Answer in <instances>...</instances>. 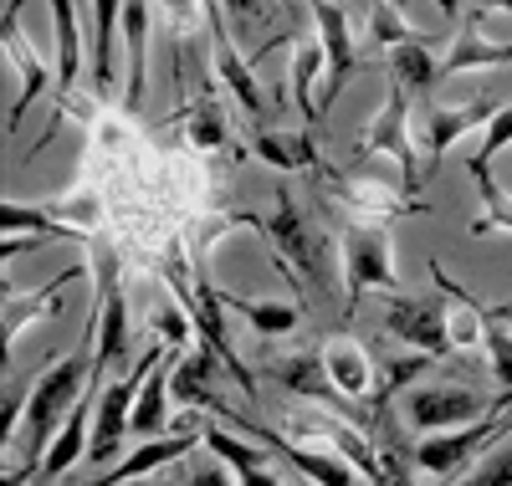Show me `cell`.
Listing matches in <instances>:
<instances>
[{
	"instance_id": "obj_1",
	"label": "cell",
	"mask_w": 512,
	"mask_h": 486,
	"mask_svg": "<svg viewBox=\"0 0 512 486\" xmlns=\"http://www.w3.org/2000/svg\"><path fill=\"white\" fill-rule=\"evenodd\" d=\"M164 277H169V292L185 302V313L195 323V338L205 348L221 353V364L231 369V379L256 394V374L241 364V353L231 343V328H226V302H221V287L210 282V246H195V241H175L164 251Z\"/></svg>"
},
{
	"instance_id": "obj_2",
	"label": "cell",
	"mask_w": 512,
	"mask_h": 486,
	"mask_svg": "<svg viewBox=\"0 0 512 486\" xmlns=\"http://www.w3.org/2000/svg\"><path fill=\"white\" fill-rule=\"evenodd\" d=\"M251 231H262L272 267L292 282L297 302H308L313 292H328V241L318 236V226L308 220V210L292 195H277L267 215H251Z\"/></svg>"
},
{
	"instance_id": "obj_3",
	"label": "cell",
	"mask_w": 512,
	"mask_h": 486,
	"mask_svg": "<svg viewBox=\"0 0 512 486\" xmlns=\"http://www.w3.org/2000/svg\"><path fill=\"white\" fill-rule=\"evenodd\" d=\"M88 384H93V333H88V343H82V348H72L67 359H57L52 369H41L31 379L26 446H21V440H11L6 451H21V456L41 461V456H47V446H52V435L62 430V420L72 415V405L88 394Z\"/></svg>"
},
{
	"instance_id": "obj_4",
	"label": "cell",
	"mask_w": 512,
	"mask_h": 486,
	"mask_svg": "<svg viewBox=\"0 0 512 486\" xmlns=\"http://www.w3.org/2000/svg\"><path fill=\"white\" fill-rule=\"evenodd\" d=\"M159 353H164V343H154L144 359L128 369L123 379H113L103 394H98V410H93V440H88V461L93 466H113L118 461V451H123V435H134V400H139V389H144V379H149V369L159 364Z\"/></svg>"
},
{
	"instance_id": "obj_5",
	"label": "cell",
	"mask_w": 512,
	"mask_h": 486,
	"mask_svg": "<svg viewBox=\"0 0 512 486\" xmlns=\"http://www.w3.org/2000/svg\"><path fill=\"white\" fill-rule=\"evenodd\" d=\"M98 267V313H93V384L128 359V343H134V328H128V297H123V277H118V256L113 246L93 251Z\"/></svg>"
},
{
	"instance_id": "obj_6",
	"label": "cell",
	"mask_w": 512,
	"mask_h": 486,
	"mask_svg": "<svg viewBox=\"0 0 512 486\" xmlns=\"http://www.w3.org/2000/svg\"><path fill=\"white\" fill-rule=\"evenodd\" d=\"M379 154H390L400 164V180H405L410 195L431 180V174H425V154L410 139V98H405V87H390V93H384L379 113L364 123V134H359V159H379Z\"/></svg>"
},
{
	"instance_id": "obj_7",
	"label": "cell",
	"mask_w": 512,
	"mask_h": 486,
	"mask_svg": "<svg viewBox=\"0 0 512 486\" xmlns=\"http://www.w3.org/2000/svg\"><path fill=\"white\" fill-rule=\"evenodd\" d=\"M344 313L364 302V292H390L395 287V251H390V226H369V220H349L344 226Z\"/></svg>"
},
{
	"instance_id": "obj_8",
	"label": "cell",
	"mask_w": 512,
	"mask_h": 486,
	"mask_svg": "<svg viewBox=\"0 0 512 486\" xmlns=\"http://www.w3.org/2000/svg\"><path fill=\"white\" fill-rule=\"evenodd\" d=\"M282 435H287V440H303V446H328V451H338L359 476H369V486L384 481V461H379V451H374V440H369L349 415H338V410H328V415H297V420H287Z\"/></svg>"
},
{
	"instance_id": "obj_9",
	"label": "cell",
	"mask_w": 512,
	"mask_h": 486,
	"mask_svg": "<svg viewBox=\"0 0 512 486\" xmlns=\"http://www.w3.org/2000/svg\"><path fill=\"white\" fill-rule=\"evenodd\" d=\"M507 430H512V415H507V420H497V410H492V415H482V420H472V425L420 435V446L410 451V461H415L425 476H451L456 466H466L477 451H487L492 440H502Z\"/></svg>"
},
{
	"instance_id": "obj_10",
	"label": "cell",
	"mask_w": 512,
	"mask_h": 486,
	"mask_svg": "<svg viewBox=\"0 0 512 486\" xmlns=\"http://www.w3.org/2000/svg\"><path fill=\"white\" fill-rule=\"evenodd\" d=\"M384 328H390V338L400 348L436 353V359H446V353H451L446 297H390V302H384Z\"/></svg>"
},
{
	"instance_id": "obj_11",
	"label": "cell",
	"mask_w": 512,
	"mask_h": 486,
	"mask_svg": "<svg viewBox=\"0 0 512 486\" xmlns=\"http://www.w3.org/2000/svg\"><path fill=\"white\" fill-rule=\"evenodd\" d=\"M236 425H241V435L262 440L277 461H287L297 476L313 481V486H359V471L338 456V451H328V446H303V440H287V435H277V430H262V425L241 420V415H236Z\"/></svg>"
},
{
	"instance_id": "obj_12",
	"label": "cell",
	"mask_w": 512,
	"mask_h": 486,
	"mask_svg": "<svg viewBox=\"0 0 512 486\" xmlns=\"http://www.w3.org/2000/svg\"><path fill=\"white\" fill-rule=\"evenodd\" d=\"M308 11H313V26H318V41H323V52H328V77H323V113L338 103V93L349 87V77L359 72V47H354V26H349V11L344 6H333V0H308Z\"/></svg>"
},
{
	"instance_id": "obj_13",
	"label": "cell",
	"mask_w": 512,
	"mask_h": 486,
	"mask_svg": "<svg viewBox=\"0 0 512 486\" xmlns=\"http://www.w3.org/2000/svg\"><path fill=\"white\" fill-rule=\"evenodd\" d=\"M482 415H492L487 405H482V394H472V389H461V384H425V389H410L405 394V420L415 425V430H456V425H472V420H482Z\"/></svg>"
},
{
	"instance_id": "obj_14",
	"label": "cell",
	"mask_w": 512,
	"mask_h": 486,
	"mask_svg": "<svg viewBox=\"0 0 512 486\" xmlns=\"http://www.w3.org/2000/svg\"><path fill=\"white\" fill-rule=\"evenodd\" d=\"M21 11H26V0H11V6H6V21H0V47H6V57H11L16 77H21V93H16V103H11V128H21L26 108L57 82V77L47 72V62H41V52L26 41V31H21Z\"/></svg>"
},
{
	"instance_id": "obj_15",
	"label": "cell",
	"mask_w": 512,
	"mask_h": 486,
	"mask_svg": "<svg viewBox=\"0 0 512 486\" xmlns=\"http://www.w3.org/2000/svg\"><path fill=\"white\" fill-rule=\"evenodd\" d=\"M267 379L282 384L287 394H297V400H313V405H328V410H338V415H354V420H359V410L333 389L328 364H323V348H303V353H287V359H272V364H267Z\"/></svg>"
},
{
	"instance_id": "obj_16",
	"label": "cell",
	"mask_w": 512,
	"mask_h": 486,
	"mask_svg": "<svg viewBox=\"0 0 512 486\" xmlns=\"http://www.w3.org/2000/svg\"><path fill=\"white\" fill-rule=\"evenodd\" d=\"M323 364H328V379H333V389L344 394V400L359 410L364 400H374L379 405V364H374V353L359 343V338H349V333H333L328 343H323ZM364 415V410H359Z\"/></svg>"
},
{
	"instance_id": "obj_17",
	"label": "cell",
	"mask_w": 512,
	"mask_h": 486,
	"mask_svg": "<svg viewBox=\"0 0 512 486\" xmlns=\"http://www.w3.org/2000/svg\"><path fill=\"white\" fill-rule=\"evenodd\" d=\"M82 277V267H67V272H57L41 292H31V297H21V287L11 282V277H0V297H6V313H0V328H6V353L16 348V338L31 328V323H52L57 313H62V292H67V282H77Z\"/></svg>"
},
{
	"instance_id": "obj_18",
	"label": "cell",
	"mask_w": 512,
	"mask_h": 486,
	"mask_svg": "<svg viewBox=\"0 0 512 486\" xmlns=\"http://www.w3.org/2000/svg\"><path fill=\"white\" fill-rule=\"evenodd\" d=\"M328 185H333L338 210H349V220H369V226H390V220L420 210V205H405L400 190L369 180V174H328Z\"/></svg>"
},
{
	"instance_id": "obj_19",
	"label": "cell",
	"mask_w": 512,
	"mask_h": 486,
	"mask_svg": "<svg viewBox=\"0 0 512 486\" xmlns=\"http://www.w3.org/2000/svg\"><path fill=\"white\" fill-rule=\"evenodd\" d=\"M205 21H210V62H216V77L231 87V98L246 113H262V87H256V72H251V62H241L236 41H231V26H226V11L216 6V0H205Z\"/></svg>"
},
{
	"instance_id": "obj_20",
	"label": "cell",
	"mask_w": 512,
	"mask_h": 486,
	"mask_svg": "<svg viewBox=\"0 0 512 486\" xmlns=\"http://www.w3.org/2000/svg\"><path fill=\"white\" fill-rule=\"evenodd\" d=\"M497 113V103L477 98V103H461V108H431L425 113V174H436V164L446 159V149L456 139H466L472 128H487Z\"/></svg>"
},
{
	"instance_id": "obj_21",
	"label": "cell",
	"mask_w": 512,
	"mask_h": 486,
	"mask_svg": "<svg viewBox=\"0 0 512 486\" xmlns=\"http://www.w3.org/2000/svg\"><path fill=\"white\" fill-rule=\"evenodd\" d=\"M93 410H98V394H93V384H88V394L72 405V415L62 420V430L52 435V446H47V456H41V481H62L82 456H88V440H93Z\"/></svg>"
},
{
	"instance_id": "obj_22",
	"label": "cell",
	"mask_w": 512,
	"mask_h": 486,
	"mask_svg": "<svg viewBox=\"0 0 512 486\" xmlns=\"http://www.w3.org/2000/svg\"><path fill=\"white\" fill-rule=\"evenodd\" d=\"M200 430H180V435H154V440H144L139 451H128L118 466H108L93 486H128V481H144L149 471H159V466H169V461H180V456H190L195 446H200Z\"/></svg>"
},
{
	"instance_id": "obj_23",
	"label": "cell",
	"mask_w": 512,
	"mask_h": 486,
	"mask_svg": "<svg viewBox=\"0 0 512 486\" xmlns=\"http://www.w3.org/2000/svg\"><path fill=\"white\" fill-rule=\"evenodd\" d=\"M512 62V41H497L482 31V21L472 16L461 26V36L451 41V52L441 57V77H461V72H482V67H507Z\"/></svg>"
},
{
	"instance_id": "obj_24",
	"label": "cell",
	"mask_w": 512,
	"mask_h": 486,
	"mask_svg": "<svg viewBox=\"0 0 512 486\" xmlns=\"http://www.w3.org/2000/svg\"><path fill=\"white\" fill-rule=\"evenodd\" d=\"M323 77H328L323 41H318V36H303V41H297V52H292V77H287L292 103H297V113H303V123H318V118H323V103H318Z\"/></svg>"
},
{
	"instance_id": "obj_25",
	"label": "cell",
	"mask_w": 512,
	"mask_h": 486,
	"mask_svg": "<svg viewBox=\"0 0 512 486\" xmlns=\"http://www.w3.org/2000/svg\"><path fill=\"white\" fill-rule=\"evenodd\" d=\"M251 154L272 169H282V174H292V169L318 164V139H313V128H256Z\"/></svg>"
},
{
	"instance_id": "obj_26",
	"label": "cell",
	"mask_w": 512,
	"mask_h": 486,
	"mask_svg": "<svg viewBox=\"0 0 512 486\" xmlns=\"http://www.w3.org/2000/svg\"><path fill=\"white\" fill-rule=\"evenodd\" d=\"M226 313L246 318L262 338H292L303 328V302H287V297H236V292H221Z\"/></svg>"
},
{
	"instance_id": "obj_27",
	"label": "cell",
	"mask_w": 512,
	"mask_h": 486,
	"mask_svg": "<svg viewBox=\"0 0 512 486\" xmlns=\"http://www.w3.org/2000/svg\"><path fill=\"white\" fill-rule=\"evenodd\" d=\"M123 6L128 0H88L93 11V87L98 93H113V57H118V21H123Z\"/></svg>"
},
{
	"instance_id": "obj_28",
	"label": "cell",
	"mask_w": 512,
	"mask_h": 486,
	"mask_svg": "<svg viewBox=\"0 0 512 486\" xmlns=\"http://www.w3.org/2000/svg\"><path fill=\"white\" fill-rule=\"evenodd\" d=\"M123 47H128V93L123 103H144V67H149V0H128L123 6Z\"/></svg>"
},
{
	"instance_id": "obj_29",
	"label": "cell",
	"mask_w": 512,
	"mask_h": 486,
	"mask_svg": "<svg viewBox=\"0 0 512 486\" xmlns=\"http://www.w3.org/2000/svg\"><path fill=\"white\" fill-rule=\"evenodd\" d=\"M390 72H395V87H405V98H425L441 77V62H436V41H405V47L390 52Z\"/></svg>"
},
{
	"instance_id": "obj_30",
	"label": "cell",
	"mask_w": 512,
	"mask_h": 486,
	"mask_svg": "<svg viewBox=\"0 0 512 486\" xmlns=\"http://www.w3.org/2000/svg\"><path fill=\"white\" fill-rule=\"evenodd\" d=\"M169 374L175 369H149V379H144V389H139V400H134V435L139 440H154L164 425H169V415H175V389H169Z\"/></svg>"
},
{
	"instance_id": "obj_31",
	"label": "cell",
	"mask_w": 512,
	"mask_h": 486,
	"mask_svg": "<svg viewBox=\"0 0 512 486\" xmlns=\"http://www.w3.org/2000/svg\"><path fill=\"white\" fill-rule=\"evenodd\" d=\"M52 26H57V87L72 93L82 77V31H77V0H52Z\"/></svg>"
},
{
	"instance_id": "obj_32",
	"label": "cell",
	"mask_w": 512,
	"mask_h": 486,
	"mask_svg": "<svg viewBox=\"0 0 512 486\" xmlns=\"http://www.w3.org/2000/svg\"><path fill=\"white\" fill-rule=\"evenodd\" d=\"M405 41H441L431 31H420L400 16L395 0H369V52H384L390 57L395 47H405Z\"/></svg>"
},
{
	"instance_id": "obj_33",
	"label": "cell",
	"mask_w": 512,
	"mask_h": 486,
	"mask_svg": "<svg viewBox=\"0 0 512 486\" xmlns=\"http://www.w3.org/2000/svg\"><path fill=\"white\" fill-rule=\"evenodd\" d=\"M466 169H472V185H477V195H482V215L472 220V236H487V231H512V195H502L497 190V180H492V169H487V159H466Z\"/></svg>"
},
{
	"instance_id": "obj_34",
	"label": "cell",
	"mask_w": 512,
	"mask_h": 486,
	"mask_svg": "<svg viewBox=\"0 0 512 486\" xmlns=\"http://www.w3.org/2000/svg\"><path fill=\"white\" fill-rule=\"evenodd\" d=\"M482 348H487L492 379L502 384L497 400H502V405H512V328L492 313V302H482Z\"/></svg>"
},
{
	"instance_id": "obj_35",
	"label": "cell",
	"mask_w": 512,
	"mask_h": 486,
	"mask_svg": "<svg viewBox=\"0 0 512 486\" xmlns=\"http://www.w3.org/2000/svg\"><path fill=\"white\" fill-rule=\"evenodd\" d=\"M446 486H512V430H507L502 440H492V446L477 456L472 471L456 476V481H446Z\"/></svg>"
},
{
	"instance_id": "obj_36",
	"label": "cell",
	"mask_w": 512,
	"mask_h": 486,
	"mask_svg": "<svg viewBox=\"0 0 512 486\" xmlns=\"http://www.w3.org/2000/svg\"><path fill=\"white\" fill-rule=\"evenodd\" d=\"M149 323H154V338H159L164 348H185V343H190V333H195V323H190V313H185V302H180L175 292L154 302Z\"/></svg>"
},
{
	"instance_id": "obj_37",
	"label": "cell",
	"mask_w": 512,
	"mask_h": 486,
	"mask_svg": "<svg viewBox=\"0 0 512 486\" xmlns=\"http://www.w3.org/2000/svg\"><path fill=\"white\" fill-rule=\"evenodd\" d=\"M425 369H436V353H395L390 364H379V405L384 400H395V394L410 384V379H420Z\"/></svg>"
},
{
	"instance_id": "obj_38",
	"label": "cell",
	"mask_w": 512,
	"mask_h": 486,
	"mask_svg": "<svg viewBox=\"0 0 512 486\" xmlns=\"http://www.w3.org/2000/svg\"><path fill=\"white\" fill-rule=\"evenodd\" d=\"M190 144H195V149H221V144H226V118H221L216 103H200V108H195V118H190Z\"/></svg>"
},
{
	"instance_id": "obj_39",
	"label": "cell",
	"mask_w": 512,
	"mask_h": 486,
	"mask_svg": "<svg viewBox=\"0 0 512 486\" xmlns=\"http://www.w3.org/2000/svg\"><path fill=\"white\" fill-rule=\"evenodd\" d=\"M512 144V103H502L497 113H492V123L482 128V144L472 149V159H492L497 149H507Z\"/></svg>"
},
{
	"instance_id": "obj_40",
	"label": "cell",
	"mask_w": 512,
	"mask_h": 486,
	"mask_svg": "<svg viewBox=\"0 0 512 486\" xmlns=\"http://www.w3.org/2000/svg\"><path fill=\"white\" fill-rule=\"evenodd\" d=\"M216 6H221L226 21H236V26H256V21L272 16V0H216Z\"/></svg>"
},
{
	"instance_id": "obj_41",
	"label": "cell",
	"mask_w": 512,
	"mask_h": 486,
	"mask_svg": "<svg viewBox=\"0 0 512 486\" xmlns=\"http://www.w3.org/2000/svg\"><path fill=\"white\" fill-rule=\"evenodd\" d=\"M185 486H236V476L226 471V461H221V466H195V471L185 476Z\"/></svg>"
},
{
	"instance_id": "obj_42",
	"label": "cell",
	"mask_w": 512,
	"mask_h": 486,
	"mask_svg": "<svg viewBox=\"0 0 512 486\" xmlns=\"http://www.w3.org/2000/svg\"><path fill=\"white\" fill-rule=\"evenodd\" d=\"M236 486H282L272 476V466H251V471H236Z\"/></svg>"
},
{
	"instance_id": "obj_43",
	"label": "cell",
	"mask_w": 512,
	"mask_h": 486,
	"mask_svg": "<svg viewBox=\"0 0 512 486\" xmlns=\"http://www.w3.org/2000/svg\"><path fill=\"white\" fill-rule=\"evenodd\" d=\"M482 11H512V0H477Z\"/></svg>"
},
{
	"instance_id": "obj_44",
	"label": "cell",
	"mask_w": 512,
	"mask_h": 486,
	"mask_svg": "<svg viewBox=\"0 0 512 486\" xmlns=\"http://www.w3.org/2000/svg\"><path fill=\"white\" fill-rule=\"evenodd\" d=\"M492 313H497V318H502V323L512 328V302H497V307H492Z\"/></svg>"
},
{
	"instance_id": "obj_45",
	"label": "cell",
	"mask_w": 512,
	"mask_h": 486,
	"mask_svg": "<svg viewBox=\"0 0 512 486\" xmlns=\"http://www.w3.org/2000/svg\"><path fill=\"white\" fill-rule=\"evenodd\" d=\"M436 6H441V11H446V16L456 21V0H436Z\"/></svg>"
},
{
	"instance_id": "obj_46",
	"label": "cell",
	"mask_w": 512,
	"mask_h": 486,
	"mask_svg": "<svg viewBox=\"0 0 512 486\" xmlns=\"http://www.w3.org/2000/svg\"><path fill=\"white\" fill-rule=\"evenodd\" d=\"M128 486H154V481H128Z\"/></svg>"
},
{
	"instance_id": "obj_47",
	"label": "cell",
	"mask_w": 512,
	"mask_h": 486,
	"mask_svg": "<svg viewBox=\"0 0 512 486\" xmlns=\"http://www.w3.org/2000/svg\"><path fill=\"white\" fill-rule=\"evenodd\" d=\"M77 6H82V0H77Z\"/></svg>"
}]
</instances>
